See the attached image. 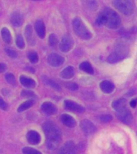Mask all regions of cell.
I'll list each match as a JSON object with an SVG mask.
<instances>
[{
    "instance_id": "obj_24",
    "label": "cell",
    "mask_w": 137,
    "mask_h": 154,
    "mask_svg": "<svg viewBox=\"0 0 137 154\" xmlns=\"http://www.w3.org/2000/svg\"><path fill=\"white\" fill-rule=\"evenodd\" d=\"M34 104V101L33 100H27L25 101L24 103H23L21 105L19 106V108H18V112H23V111L26 110V109H28L31 107V106Z\"/></svg>"
},
{
    "instance_id": "obj_25",
    "label": "cell",
    "mask_w": 137,
    "mask_h": 154,
    "mask_svg": "<svg viewBox=\"0 0 137 154\" xmlns=\"http://www.w3.org/2000/svg\"><path fill=\"white\" fill-rule=\"evenodd\" d=\"M105 22H106L105 15H104V14H103V12L102 11L100 14H99L98 17H97L96 23V25H98V26H103V25H105Z\"/></svg>"
},
{
    "instance_id": "obj_35",
    "label": "cell",
    "mask_w": 137,
    "mask_h": 154,
    "mask_svg": "<svg viewBox=\"0 0 137 154\" xmlns=\"http://www.w3.org/2000/svg\"><path fill=\"white\" fill-rule=\"evenodd\" d=\"M5 51L7 53V55H9L11 58H16L17 57V53L14 51V50L12 49H10V48H6L5 49Z\"/></svg>"
},
{
    "instance_id": "obj_30",
    "label": "cell",
    "mask_w": 137,
    "mask_h": 154,
    "mask_svg": "<svg viewBox=\"0 0 137 154\" xmlns=\"http://www.w3.org/2000/svg\"><path fill=\"white\" fill-rule=\"evenodd\" d=\"M58 43V38L57 36L54 35V34H51L50 36H49V44L51 47H55V45Z\"/></svg>"
},
{
    "instance_id": "obj_22",
    "label": "cell",
    "mask_w": 137,
    "mask_h": 154,
    "mask_svg": "<svg viewBox=\"0 0 137 154\" xmlns=\"http://www.w3.org/2000/svg\"><path fill=\"white\" fill-rule=\"evenodd\" d=\"M126 100L124 99H119L113 102L112 107L115 111H119L126 107Z\"/></svg>"
},
{
    "instance_id": "obj_23",
    "label": "cell",
    "mask_w": 137,
    "mask_h": 154,
    "mask_svg": "<svg viewBox=\"0 0 137 154\" xmlns=\"http://www.w3.org/2000/svg\"><path fill=\"white\" fill-rule=\"evenodd\" d=\"M2 39L6 43H11V33H10V31L6 27H3L2 29Z\"/></svg>"
},
{
    "instance_id": "obj_39",
    "label": "cell",
    "mask_w": 137,
    "mask_h": 154,
    "mask_svg": "<svg viewBox=\"0 0 137 154\" xmlns=\"http://www.w3.org/2000/svg\"><path fill=\"white\" fill-rule=\"evenodd\" d=\"M33 1H38V0H33Z\"/></svg>"
},
{
    "instance_id": "obj_27",
    "label": "cell",
    "mask_w": 137,
    "mask_h": 154,
    "mask_svg": "<svg viewBox=\"0 0 137 154\" xmlns=\"http://www.w3.org/2000/svg\"><path fill=\"white\" fill-rule=\"evenodd\" d=\"M16 45L17 47L20 49H23L25 47V43H24L23 38L22 37V35H19L16 36Z\"/></svg>"
},
{
    "instance_id": "obj_9",
    "label": "cell",
    "mask_w": 137,
    "mask_h": 154,
    "mask_svg": "<svg viewBox=\"0 0 137 154\" xmlns=\"http://www.w3.org/2000/svg\"><path fill=\"white\" fill-rule=\"evenodd\" d=\"M73 47V40L72 37L68 35H66L62 38L60 42L59 49L62 52H68Z\"/></svg>"
},
{
    "instance_id": "obj_33",
    "label": "cell",
    "mask_w": 137,
    "mask_h": 154,
    "mask_svg": "<svg viewBox=\"0 0 137 154\" xmlns=\"http://www.w3.org/2000/svg\"><path fill=\"white\" fill-rule=\"evenodd\" d=\"M23 97H31V98H35V95L31 91H23L21 93Z\"/></svg>"
},
{
    "instance_id": "obj_3",
    "label": "cell",
    "mask_w": 137,
    "mask_h": 154,
    "mask_svg": "<svg viewBox=\"0 0 137 154\" xmlns=\"http://www.w3.org/2000/svg\"><path fill=\"white\" fill-rule=\"evenodd\" d=\"M103 12L106 18L105 26H108V28L116 29L120 26L121 19L120 15L115 11L110 8H105Z\"/></svg>"
},
{
    "instance_id": "obj_8",
    "label": "cell",
    "mask_w": 137,
    "mask_h": 154,
    "mask_svg": "<svg viewBox=\"0 0 137 154\" xmlns=\"http://www.w3.org/2000/svg\"><path fill=\"white\" fill-rule=\"evenodd\" d=\"M47 62L50 66L57 67L61 66L64 63V58L61 56L60 55H59V54L52 53V54L48 55Z\"/></svg>"
},
{
    "instance_id": "obj_29",
    "label": "cell",
    "mask_w": 137,
    "mask_h": 154,
    "mask_svg": "<svg viewBox=\"0 0 137 154\" xmlns=\"http://www.w3.org/2000/svg\"><path fill=\"white\" fill-rule=\"evenodd\" d=\"M5 79H6V80H7L8 84H12V85H14V84H15V83H16L14 75L11 74V73H8V74L6 75Z\"/></svg>"
},
{
    "instance_id": "obj_14",
    "label": "cell",
    "mask_w": 137,
    "mask_h": 154,
    "mask_svg": "<svg viewBox=\"0 0 137 154\" xmlns=\"http://www.w3.org/2000/svg\"><path fill=\"white\" fill-rule=\"evenodd\" d=\"M99 87H100L101 90L104 92V93L109 94L111 93L114 89H115V85L113 83H111V81H108V80H103L99 84Z\"/></svg>"
},
{
    "instance_id": "obj_18",
    "label": "cell",
    "mask_w": 137,
    "mask_h": 154,
    "mask_svg": "<svg viewBox=\"0 0 137 154\" xmlns=\"http://www.w3.org/2000/svg\"><path fill=\"white\" fill-rule=\"evenodd\" d=\"M75 75V69L74 67L72 66H68V67H65L64 69L62 70L60 75L62 79H71Z\"/></svg>"
},
{
    "instance_id": "obj_15",
    "label": "cell",
    "mask_w": 137,
    "mask_h": 154,
    "mask_svg": "<svg viewBox=\"0 0 137 154\" xmlns=\"http://www.w3.org/2000/svg\"><path fill=\"white\" fill-rule=\"evenodd\" d=\"M35 29L36 33L41 38H43L46 35V29L44 23L42 20H37L35 24Z\"/></svg>"
},
{
    "instance_id": "obj_4",
    "label": "cell",
    "mask_w": 137,
    "mask_h": 154,
    "mask_svg": "<svg viewBox=\"0 0 137 154\" xmlns=\"http://www.w3.org/2000/svg\"><path fill=\"white\" fill-rule=\"evenodd\" d=\"M128 53V48L124 44H118L115 48L113 52L108 58V61L111 63H115L120 62L123 58L127 56Z\"/></svg>"
},
{
    "instance_id": "obj_34",
    "label": "cell",
    "mask_w": 137,
    "mask_h": 154,
    "mask_svg": "<svg viewBox=\"0 0 137 154\" xmlns=\"http://www.w3.org/2000/svg\"><path fill=\"white\" fill-rule=\"evenodd\" d=\"M65 85L71 91H76L77 89H78V85L75 83H66Z\"/></svg>"
},
{
    "instance_id": "obj_12",
    "label": "cell",
    "mask_w": 137,
    "mask_h": 154,
    "mask_svg": "<svg viewBox=\"0 0 137 154\" xmlns=\"http://www.w3.org/2000/svg\"><path fill=\"white\" fill-rule=\"evenodd\" d=\"M41 109L47 115H53L57 112V108L53 103L50 102H45L41 106Z\"/></svg>"
},
{
    "instance_id": "obj_21",
    "label": "cell",
    "mask_w": 137,
    "mask_h": 154,
    "mask_svg": "<svg viewBox=\"0 0 137 154\" xmlns=\"http://www.w3.org/2000/svg\"><path fill=\"white\" fill-rule=\"evenodd\" d=\"M25 35H26V38L28 41V43L31 45H33L35 43V39H34L33 33H32V28H31V25H27L25 29Z\"/></svg>"
},
{
    "instance_id": "obj_37",
    "label": "cell",
    "mask_w": 137,
    "mask_h": 154,
    "mask_svg": "<svg viewBox=\"0 0 137 154\" xmlns=\"http://www.w3.org/2000/svg\"><path fill=\"white\" fill-rule=\"evenodd\" d=\"M136 104H137V100H136V99H134V100H132L131 101V103H130V105H131V107H132V108H135Z\"/></svg>"
},
{
    "instance_id": "obj_36",
    "label": "cell",
    "mask_w": 137,
    "mask_h": 154,
    "mask_svg": "<svg viewBox=\"0 0 137 154\" xmlns=\"http://www.w3.org/2000/svg\"><path fill=\"white\" fill-rule=\"evenodd\" d=\"M0 108L2 110H7V104L2 98H0Z\"/></svg>"
},
{
    "instance_id": "obj_31",
    "label": "cell",
    "mask_w": 137,
    "mask_h": 154,
    "mask_svg": "<svg viewBox=\"0 0 137 154\" xmlns=\"http://www.w3.org/2000/svg\"><path fill=\"white\" fill-rule=\"evenodd\" d=\"M23 152L26 154H40L41 153L40 152L38 151V150L31 149V148H28V147L23 149Z\"/></svg>"
},
{
    "instance_id": "obj_2",
    "label": "cell",
    "mask_w": 137,
    "mask_h": 154,
    "mask_svg": "<svg viewBox=\"0 0 137 154\" xmlns=\"http://www.w3.org/2000/svg\"><path fill=\"white\" fill-rule=\"evenodd\" d=\"M72 27L76 35L80 37L84 40H89L91 38V34L88 28L87 27L81 19L75 18L72 21Z\"/></svg>"
},
{
    "instance_id": "obj_6",
    "label": "cell",
    "mask_w": 137,
    "mask_h": 154,
    "mask_svg": "<svg viewBox=\"0 0 137 154\" xmlns=\"http://www.w3.org/2000/svg\"><path fill=\"white\" fill-rule=\"evenodd\" d=\"M117 118L123 124L128 125L132 121V115L131 112L126 107L119 111H116Z\"/></svg>"
},
{
    "instance_id": "obj_1",
    "label": "cell",
    "mask_w": 137,
    "mask_h": 154,
    "mask_svg": "<svg viewBox=\"0 0 137 154\" xmlns=\"http://www.w3.org/2000/svg\"><path fill=\"white\" fill-rule=\"evenodd\" d=\"M43 130L47 140L48 149H56L62 140V135L59 128L52 122L47 121L43 125Z\"/></svg>"
},
{
    "instance_id": "obj_16",
    "label": "cell",
    "mask_w": 137,
    "mask_h": 154,
    "mask_svg": "<svg viewBox=\"0 0 137 154\" xmlns=\"http://www.w3.org/2000/svg\"><path fill=\"white\" fill-rule=\"evenodd\" d=\"M11 22L12 25L15 27H19L21 26L23 23V18L22 16V14L18 12H14V14L11 15Z\"/></svg>"
},
{
    "instance_id": "obj_38",
    "label": "cell",
    "mask_w": 137,
    "mask_h": 154,
    "mask_svg": "<svg viewBox=\"0 0 137 154\" xmlns=\"http://www.w3.org/2000/svg\"><path fill=\"white\" fill-rule=\"evenodd\" d=\"M6 70V66L3 63H0V72H3Z\"/></svg>"
},
{
    "instance_id": "obj_20",
    "label": "cell",
    "mask_w": 137,
    "mask_h": 154,
    "mask_svg": "<svg viewBox=\"0 0 137 154\" xmlns=\"http://www.w3.org/2000/svg\"><path fill=\"white\" fill-rule=\"evenodd\" d=\"M79 69L83 71V72L88 73V74H93L94 70L93 67H91V65L90 63L88 62H83L82 63L79 64Z\"/></svg>"
},
{
    "instance_id": "obj_13",
    "label": "cell",
    "mask_w": 137,
    "mask_h": 154,
    "mask_svg": "<svg viewBox=\"0 0 137 154\" xmlns=\"http://www.w3.org/2000/svg\"><path fill=\"white\" fill-rule=\"evenodd\" d=\"M26 138L30 144H38L41 140L40 135L35 131H30L26 135Z\"/></svg>"
},
{
    "instance_id": "obj_28",
    "label": "cell",
    "mask_w": 137,
    "mask_h": 154,
    "mask_svg": "<svg viewBox=\"0 0 137 154\" xmlns=\"http://www.w3.org/2000/svg\"><path fill=\"white\" fill-rule=\"evenodd\" d=\"M28 59L30 60V62H31L32 63H35L38 62V56L37 55V53L32 51V52H30L28 54Z\"/></svg>"
},
{
    "instance_id": "obj_5",
    "label": "cell",
    "mask_w": 137,
    "mask_h": 154,
    "mask_svg": "<svg viewBox=\"0 0 137 154\" xmlns=\"http://www.w3.org/2000/svg\"><path fill=\"white\" fill-rule=\"evenodd\" d=\"M112 3L118 11L126 15L132 14L134 10V6L130 0H113Z\"/></svg>"
},
{
    "instance_id": "obj_19",
    "label": "cell",
    "mask_w": 137,
    "mask_h": 154,
    "mask_svg": "<svg viewBox=\"0 0 137 154\" xmlns=\"http://www.w3.org/2000/svg\"><path fill=\"white\" fill-rule=\"evenodd\" d=\"M20 83H21L23 86L29 88H32L35 86V80H33L32 79H30V78H27L26 76H23V75H22L20 77Z\"/></svg>"
},
{
    "instance_id": "obj_11",
    "label": "cell",
    "mask_w": 137,
    "mask_h": 154,
    "mask_svg": "<svg viewBox=\"0 0 137 154\" xmlns=\"http://www.w3.org/2000/svg\"><path fill=\"white\" fill-rule=\"evenodd\" d=\"M75 152H76V147H75V144L74 142L72 141V140L65 143L64 145L59 150L60 153L72 154L75 153Z\"/></svg>"
},
{
    "instance_id": "obj_7",
    "label": "cell",
    "mask_w": 137,
    "mask_h": 154,
    "mask_svg": "<svg viewBox=\"0 0 137 154\" xmlns=\"http://www.w3.org/2000/svg\"><path fill=\"white\" fill-rule=\"evenodd\" d=\"M81 128L84 134L87 136H90V135L94 134L96 132V127L88 120H82L81 124H80Z\"/></svg>"
},
{
    "instance_id": "obj_32",
    "label": "cell",
    "mask_w": 137,
    "mask_h": 154,
    "mask_svg": "<svg viewBox=\"0 0 137 154\" xmlns=\"http://www.w3.org/2000/svg\"><path fill=\"white\" fill-rule=\"evenodd\" d=\"M99 120H100L101 122L108 123L112 120V116L111 115H108V114H104V115H101L99 116Z\"/></svg>"
},
{
    "instance_id": "obj_10",
    "label": "cell",
    "mask_w": 137,
    "mask_h": 154,
    "mask_svg": "<svg viewBox=\"0 0 137 154\" xmlns=\"http://www.w3.org/2000/svg\"><path fill=\"white\" fill-rule=\"evenodd\" d=\"M64 106L66 109L76 113H82L85 111L83 106L79 105V104L72 100H65Z\"/></svg>"
},
{
    "instance_id": "obj_17",
    "label": "cell",
    "mask_w": 137,
    "mask_h": 154,
    "mask_svg": "<svg viewBox=\"0 0 137 154\" xmlns=\"http://www.w3.org/2000/svg\"><path fill=\"white\" fill-rule=\"evenodd\" d=\"M61 121L63 125L70 128L75 127L76 125V122H75V120L74 118L71 116L67 115V114H62L61 116Z\"/></svg>"
},
{
    "instance_id": "obj_26",
    "label": "cell",
    "mask_w": 137,
    "mask_h": 154,
    "mask_svg": "<svg viewBox=\"0 0 137 154\" xmlns=\"http://www.w3.org/2000/svg\"><path fill=\"white\" fill-rule=\"evenodd\" d=\"M46 83H47V84H48L49 86L52 87L53 88L55 89L56 91H61V88H60L59 85L56 82L52 80V79H47V80H46Z\"/></svg>"
}]
</instances>
